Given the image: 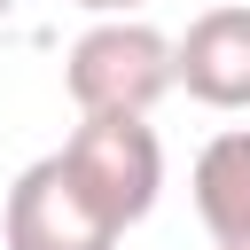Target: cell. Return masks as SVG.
<instances>
[{
  "label": "cell",
  "mask_w": 250,
  "mask_h": 250,
  "mask_svg": "<svg viewBox=\"0 0 250 250\" xmlns=\"http://www.w3.org/2000/svg\"><path fill=\"white\" fill-rule=\"evenodd\" d=\"M62 86H70L78 117H148L180 86V47L141 16H102L94 31L70 39Z\"/></svg>",
  "instance_id": "1"
},
{
  "label": "cell",
  "mask_w": 250,
  "mask_h": 250,
  "mask_svg": "<svg viewBox=\"0 0 250 250\" xmlns=\"http://www.w3.org/2000/svg\"><path fill=\"white\" fill-rule=\"evenodd\" d=\"M62 164L78 172V188L102 203L109 227H141L164 195V141L148 117H78Z\"/></svg>",
  "instance_id": "2"
},
{
  "label": "cell",
  "mask_w": 250,
  "mask_h": 250,
  "mask_svg": "<svg viewBox=\"0 0 250 250\" xmlns=\"http://www.w3.org/2000/svg\"><path fill=\"white\" fill-rule=\"evenodd\" d=\"M125 227L102 219V203L78 188V172L62 164V148L31 156L0 203V242L8 250H117Z\"/></svg>",
  "instance_id": "3"
},
{
  "label": "cell",
  "mask_w": 250,
  "mask_h": 250,
  "mask_svg": "<svg viewBox=\"0 0 250 250\" xmlns=\"http://www.w3.org/2000/svg\"><path fill=\"white\" fill-rule=\"evenodd\" d=\"M180 86L203 109H250V8H203L180 39Z\"/></svg>",
  "instance_id": "4"
},
{
  "label": "cell",
  "mask_w": 250,
  "mask_h": 250,
  "mask_svg": "<svg viewBox=\"0 0 250 250\" xmlns=\"http://www.w3.org/2000/svg\"><path fill=\"white\" fill-rule=\"evenodd\" d=\"M195 219L219 250H250V125H227L195 156Z\"/></svg>",
  "instance_id": "5"
},
{
  "label": "cell",
  "mask_w": 250,
  "mask_h": 250,
  "mask_svg": "<svg viewBox=\"0 0 250 250\" xmlns=\"http://www.w3.org/2000/svg\"><path fill=\"white\" fill-rule=\"evenodd\" d=\"M78 8H94V16H133L141 0H78Z\"/></svg>",
  "instance_id": "6"
}]
</instances>
